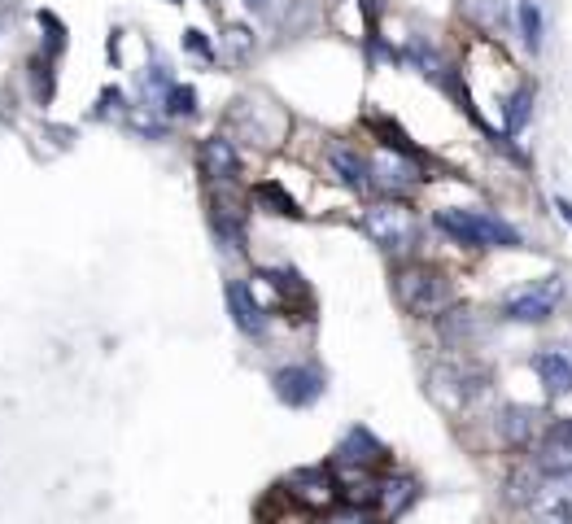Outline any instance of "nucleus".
<instances>
[{"label": "nucleus", "instance_id": "nucleus-1", "mask_svg": "<svg viewBox=\"0 0 572 524\" xmlns=\"http://www.w3.org/2000/svg\"><path fill=\"white\" fill-rule=\"evenodd\" d=\"M393 293H398V306L407 315H437L450 306V284L437 267H424V262H411V267H398L393 276Z\"/></svg>", "mask_w": 572, "mask_h": 524}, {"label": "nucleus", "instance_id": "nucleus-2", "mask_svg": "<svg viewBox=\"0 0 572 524\" xmlns=\"http://www.w3.org/2000/svg\"><path fill=\"white\" fill-rule=\"evenodd\" d=\"M437 228L450 232L459 245H476V249H498V245L516 249L520 245V232L485 210H437Z\"/></svg>", "mask_w": 572, "mask_h": 524}, {"label": "nucleus", "instance_id": "nucleus-3", "mask_svg": "<svg viewBox=\"0 0 572 524\" xmlns=\"http://www.w3.org/2000/svg\"><path fill=\"white\" fill-rule=\"evenodd\" d=\"M363 232L372 236V245L389 249V254H407V249L420 241V223H415V214L407 206H398V201H380L363 214Z\"/></svg>", "mask_w": 572, "mask_h": 524}, {"label": "nucleus", "instance_id": "nucleus-4", "mask_svg": "<svg viewBox=\"0 0 572 524\" xmlns=\"http://www.w3.org/2000/svg\"><path fill=\"white\" fill-rule=\"evenodd\" d=\"M559 297H564V284H559V276L533 280V284H524L520 293L507 297V302H503V315L511 319V324H542V319L555 315Z\"/></svg>", "mask_w": 572, "mask_h": 524}, {"label": "nucleus", "instance_id": "nucleus-5", "mask_svg": "<svg viewBox=\"0 0 572 524\" xmlns=\"http://www.w3.org/2000/svg\"><path fill=\"white\" fill-rule=\"evenodd\" d=\"M271 385H276V398L289 402V407H311V402L324 398V372L319 367H284Z\"/></svg>", "mask_w": 572, "mask_h": 524}, {"label": "nucleus", "instance_id": "nucleus-6", "mask_svg": "<svg viewBox=\"0 0 572 524\" xmlns=\"http://www.w3.org/2000/svg\"><path fill=\"white\" fill-rule=\"evenodd\" d=\"M289 494L306 507H328L332 498H337V481H332V472H324V468H297L289 476Z\"/></svg>", "mask_w": 572, "mask_h": 524}, {"label": "nucleus", "instance_id": "nucleus-7", "mask_svg": "<svg viewBox=\"0 0 572 524\" xmlns=\"http://www.w3.org/2000/svg\"><path fill=\"white\" fill-rule=\"evenodd\" d=\"M228 311L236 319V328L249 332V337H262V332H267V315H262V306L254 302V289H249V284H241V280L228 284Z\"/></svg>", "mask_w": 572, "mask_h": 524}, {"label": "nucleus", "instance_id": "nucleus-8", "mask_svg": "<svg viewBox=\"0 0 572 524\" xmlns=\"http://www.w3.org/2000/svg\"><path fill=\"white\" fill-rule=\"evenodd\" d=\"M420 180V171H415V162H407L402 153H380V158L372 162V184L389 188V193H407V188Z\"/></svg>", "mask_w": 572, "mask_h": 524}, {"label": "nucleus", "instance_id": "nucleus-9", "mask_svg": "<svg viewBox=\"0 0 572 524\" xmlns=\"http://www.w3.org/2000/svg\"><path fill=\"white\" fill-rule=\"evenodd\" d=\"M533 372L542 376V385L551 398H564V393H572V359L559 350H542L538 359H533Z\"/></svg>", "mask_w": 572, "mask_h": 524}, {"label": "nucleus", "instance_id": "nucleus-10", "mask_svg": "<svg viewBox=\"0 0 572 524\" xmlns=\"http://www.w3.org/2000/svg\"><path fill=\"white\" fill-rule=\"evenodd\" d=\"M328 162H332V171L341 175L345 188H354V193H367V188H372V162H363L354 149H332Z\"/></svg>", "mask_w": 572, "mask_h": 524}, {"label": "nucleus", "instance_id": "nucleus-11", "mask_svg": "<svg viewBox=\"0 0 572 524\" xmlns=\"http://www.w3.org/2000/svg\"><path fill=\"white\" fill-rule=\"evenodd\" d=\"M337 459L341 463H359V468H372V463L385 459V446H380L367 428H350V433H345V442H341V450H337Z\"/></svg>", "mask_w": 572, "mask_h": 524}, {"label": "nucleus", "instance_id": "nucleus-12", "mask_svg": "<svg viewBox=\"0 0 572 524\" xmlns=\"http://www.w3.org/2000/svg\"><path fill=\"white\" fill-rule=\"evenodd\" d=\"M201 162H206V171L214 175V180H232V175L241 171V162H236L232 145H228V140H219V136L201 145Z\"/></svg>", "mask_w": 572, "mask_h": 524}, {"label": "nucleus", "instance_id": "nucleus-13", "mask_svg": "<svg viewBox=\"0 0 572 524\" xmlns=\"http://www.w3.org/2000/svg\"><path fill=\"white\" fill-rule=\"evenodd\" d=\"M520 31H524V44L538 53L542 49V14H538L533 0H524V5H520Z\"/></svg>", "mask_w": 572, "mask_h": 524}, {"label": "nucleus", "instance_id": "nucleus-14", "mask_svg": "<svg viewBox=\"0 0 572 524\" xmlns=\"http://www.w3.org/2000/svg\"><path fill=\"white\" fill-rule=\"evenodd\" d=\"M324 524H376V511L372 507H359V503H345L337 511H328Z\"/></svg>", "mask_w": 572, "mask_h": 524}, {"label": "nucleus", "instance_id": "nucleus-15", "mask_svg": "<svg viewBox=\"0 0 572 524\" xmlns=\"http://www.w3.org/2000/svg\"><path fill=\"white\" fill-rule=\"evenodd\" d=\"M166 110L171 114H193L197 110V92L184 88V83H171V88H166Z\"/></svg>", "mask_w": 572, "mask_h": 524}, {"label": "nucleus", "instance_id": "nucleus-16", "mask_svg": "<svg viewBox=\"0 0 572 524\" xmlns=\"http://www.w3.org/2000/svg\"><path fill=\"white\" fill-rule=\"evenodd\" d=\"M529 105H533V88H520L516 97H511V105H507V127H511V131L524 127V118H529Z\"/></svg>", "mask_w": 572, "mask_h": 524}, {"label": "nucleus", "instance_id": "nucleus-17", "mask_svg": "<svg viewBox=\"0 0 572 524\" xmlns=\"http://www.w3.org/2000/svg\"><path fill=\"white\" fill-rule=\"evenodd\" d=\"M258 197H262V201H271V206H276V214H302V210L293 206V197H284L276 184H262V188H258Z\"/></svg>", "mask_w": 572, "mask_h": 524}, {"label": "nucleus", "instance_id": "nucleus-18", "mask_svg": "<svg viewBox=\"0 0 572 524\" xmlns=\"http://www.w3.org/2000/svg\"><path fill=\"white\" fill-rule=\"evenodd\" d=\"M555 210H559V214H564V219L572 223V201H568V197H555Z\"/></svg>", "mask_w": 572, "mask_h": 524}, {"label": "nucleus", "instance_id": "nucleus-19", "mask_svg": "<svg viewBox=\"0 0 572 524\" xmlns=\"http://www.w3.org/2000/svg\"><path fill=\"white\" fill-rule=\"evenodd\" d=\"M249 5H254V0H249Z\"/></svg>", "mask_w": 572, "mask_h": 524}]
</instances>
